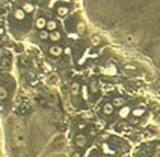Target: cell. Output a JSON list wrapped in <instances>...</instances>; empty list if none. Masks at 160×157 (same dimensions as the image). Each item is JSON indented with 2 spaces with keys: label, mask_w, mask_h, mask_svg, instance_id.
I'll list each match as a JSON object with an SVG mask.
<instances>
[{
  "label": "cell",
  "mask_w": 160,
  "mask_h": 157,
  "mask_svg": "<svg viewBox=\"0 0 160 157\" xmlns=\"http://www.w3.org/2000/svg\"><path fill=\"white\" fill-rule=\"evenodd\" d=\"M74 145L77 147V148H85L86 145H88V136L85 134V133H77L76 134V138H74Z\"/></svg>",
  "instance_id": "6da1fadb"
},
{
  "label": "cell",
  "mask_w": 160,
  "mask_h": 157,
  "mask_svg": "<svg viewBox=\"0 0 160 157\" xmlns=\"http://www.w3.org/2000/svg\"><path fill=\"white\" fill-rule=\"evenodd\" d=\"M101 112L104 115H112L113 112H115V106H113V103L112 101H106V103H103L101 104Z\"/></svg>",
  "instance_id": "7a4b0ae2"
},
{
  "label": "cell",
  "mask_w": 160,
  "mask_h": 157,
  "mask_svg": "<svg viewBox=\"0 0 160 157\" xmlns=\"http://www.w3.org/2000/svg\"><path fill=\"white\" fill-rule=\"evenodd\" d=\"M48 53H50L52 56H54V58H59V56H61V54L63 53L62 45H59V44H53V45H50Z\"/></svg>",
  "instance_id": "3957f363"
},
{
  "label": "cell",
  "mask_w": 160,
  "mask_h": 157,
  "mask_svg": "<svg viewBox=\"0 0 160 157\" xmlns=\"http://www.w3.org/2000/svg\"><path fill=\"white\" fill-rule=\"evenodd\" d=\"M132 110H133V109H132V107H130V106H122V107H119V110H118V116H119V118H122V119H124V118H128V115H132Z\"/></svg>",
  "instance_id": "277c9868"
},
{
  "label": "cell",
  "mask_w": 160,
  "mask_h": 157,
  "mask_svg": "<svg viewBox=\"0 0 160 157\" xmlns=\"http://www.w3.org/2000/svg\"><path fill=\"white\" fill-rule=\"evenodd\" d=\"M26 12H24V9L23 8H15L14 9V18L18 20V21H23L24 18H26Z\"/></svg>",
  "instance_id": "5b68a950"
},
{
  "label": "cell",
  "mask_w": 160,
  "mask_h": 157,
  "mask_svg": "<svg viewBox=\"0 0 160 157\" xmlns=\"http://www.w3.org/2000/svg\"><path fill=\"white\" fill-rule=\"evenodd\" d=\"M145 107L143 106H138V107H134L133 110H132V116H134V118H141V116H143L145 115Z\"/></svg>",
  "instance_id": "8992f818"
},
{
  "label": "cell",
  "mask_w": 160,
  "mask_h": 157,
  "mask_svg": "<svg viewBox=\"0 0 160 157\" xmlns=\"http://www.w3.org/2000/svg\"><path fill=\"white\" fill-rule=\"evenodd\" d=\"M47 21H48V20H45L44 17H38L35 21L36 29H38V30H44L45 27H47Z\"/></svg>",
  "instance_id": "52a82bcc"
},
{
  "label": "cell",
  "mask_w": 160,
  "mask_h": 157,
  "mask_svg": "<svg viewBox=\"0 0 160 157\" xmlns=\"http://www.w3.org/2000/svg\"><path fill=\"white\" fill-rule=\"evenodd\" d=\"M80 92H82V86H80V83L79 82H72L71 83V95L77 97V95H80Z\"/></svg>",
  "instance_id": "ba28073f"
},
{
  "label": "cell",
  "mask_w": 160,
  "mask_h": 157,
  "mask_svg": "<svg viewBox=\"0 0 160 157\" xmlns=\"http://www.w3.org/2000/svg\"><path fill=\"white\" fill-rule=\"evenodd\" d=\"M62 39V33L59 30H54V32H50V41L53 44H58Z\"/></svg>",
  "instance_id": "9c48e42d"
},
{
  "label": "cell",
  "mask_w": 160,
  "mask_h": 157,
  "mask_svg": "<svg viewBox=\"0 0 160 157\" xmlns=\"http://www.w3.org/2000/svg\"><path fill=\"white\" fill-rule=\"evenodd\" d=\"M68 12H70L68 6H63V5H61V6H58V8H56V14H58L59 17H67V15H68Z\"/></svg>",
  "instance_id": "30bf717a"
},
{
  "label": "cell",
  "mask_w": 160,
  "mask_h": 157,
  "mask_svg": "<svg viewBox=\"0 0 160 157\" xmlns=\"http://www.w3.org/2000/svg\"><path fill=\"white\" fill-rule=\"evenodd\" d=\"M76 32H77L79 35H83V33L86 32V24H85L82 20H79V21L76 23Z\"/></svg>",
  "instance_id": "8fae6325"
},
{
  "label": "cell",
  "mask_w": 160,
  "mask_h": 157,
  "mask_svg": "<svg viewBox=\"0 0 160 157\" xmlns=\"http://www.w3.org/2000/svg\"><path fill=\"white\" fill-rule=\"evenodd\" d=\"M45 29H47L48 32H54V30H58V21H56V20H48Z\"/></svg>",
  "instance_id": "7c38bea8"
},
{
  "label": "cell",
  "mask_w": 160,
  "mask_h": 157,
  "mask_svg": "<svg viewBox=\"0 0 160 157\" xmlns=\"http://www.w3.org/2000/svg\"><path fill=\"white\" fill-rule=\"evenodd\" d=\"M112 103H113V106H115V107H118V109H119V107L125 106V100L122 98V97H115V98L112 100Z\"/></svg>",
  "instance_id": "4fadbf2b"
},
{
  "label": "cell",
  "mask_w": 160,
  "mask_h": 157,
  "mask_svg": "<svg viewBox=\"0 0 160 157\" xmlns=\"http://www.w3.org/2000/svg\"><path fill=\"white\" fill-rule=\"evenodd\" d=\"M23 9H24V12H26V14H32V12H33V9H35V6H33V3H32V2H24V3H23Z\"/></svg>",
  "instance_id": "5bb4252c"
},
{
  "label": "cell",
  "mask_w": 160,
  "mask_h": 157,
  "mask_svg": "<svg viewBox=\"0 0 160 157\" xmlns=\"http://www.w3.org/2000/svg\"><path fill=\"white\" fill-rule=\"evenodd\" d=\"M39 39H42V41H45V39H50V32L47 30V29H44V30H39Z\"/></svg>",
  "instance_id": "9a60e30c"
},
{
  "label": "cell",
  "mask_w": 160,
  "mask_h": 157,
  "mask_svg": "<svg viewBox=\"0 0 160 157\" xmlns=\"http://www.w3.org/2000/svg\"><path fill=\"white\" fill-rule=\"evenodd\" d=\"M89 91H91V94H97L98 92V83L95 80H92V82L89 83Z\"/></svg>",
  "instance_id": "2e32d148"
},
{
  "label": "cell",
  "mask_w": 160,
  "mask_h": 157,
  "mask_svg": "<svg viewBox=\"0 0 160 157\" xmlns=\"http://www.w3.org/2000/svg\"><path fill=\"white\" fill-rule=\"evenodd\" d=\"M100 44H101V38H100L98 35H94L92 38H91V45H92V47H97V45H100Z\"/></svg>",
  "instance_id": "e0dca14e"
},
{
  "label": "cell",
  "mask_w": 160,
  "mask_h": 157,
  "mask_svg": "<svg viewBox=\"0 0 160 157\" xmlns=\"http://www.w3.org/2000/svg\"><path fill=\"white\" fill-rule=\"evenodd\" d=\"M80 94L83 95V98H85V100H89V94H91V91H89V88L82 86V92H80Z\"/></svg>",
  "instance_id": "ac0fdd59"
},
{
  "label": "cell",
  "mask_w": 160,
  "mask_h": 157,
  "mask_svg": "<svg viewBox=\"0 0 160 157\" xmlns=\"http://www.w3.org/2000/svg\"><path fill=\"white\" fill-rule=\"evenodd\" d=\"M8 97V91L5 86H0V100H5Z\"/></svg>",
  "instance_id": "d6986e66"
},
{
  "label": "cell",
  "mask_w": 160,
  "mask_h": 157,
  "mask_svg": "<svg viewBox=\"0 0 160 157\" xmlns=\"http://www.w3.org/2000/svg\"><path fill=\"white\" fill-rule=\"evenodd\" d=\"M101 149H103V153H107V154H115V151L109 148V145H106V144H104V145L101 147Z\"/></svg>",
  "instance_id": "ffe728a7"
},
{
  "label": "cell",
  "mask_w": 160,
  "mask_h": 157,
  "mask_svg": "<svg viewBox=\"0 0 160 157\" xmlns=\"http://www.w3.org/2000/svg\"><path fill=\"white\" fill-rule=\"evenodd\" d=\"M68 38H71V39L76 41V39H79L80 38V35L77 33V32H68Z\"/></svg>",
  "instance_id": "44dd1931"
},
{
  "label": "cell",
  "mask_w": 160,
  "mask_h": 157,
  "mask_svg": "<svg viewBox=\"0 0 160 157\" xmlns=\"http://www.w3.org/2000/svg\"><path fill=\"white\" fill-rule=\"evenodd\" d=\"M86 127H88V125H86V122H85V121H80L79 124H77V129H79L80 131H82V130H85Z\"/></svg>",
  "instance_id": "7402d4cb"
},
{
  "label": "cell",
  "mask_w": 160,
  "mask_h": 157,
  "mask_svg": "<svg viewBox=\"0 0 160 157\" xmlns=\"http://www.w3.org/2000/svg\"><path fill=\"white\" fill-rule=\"evenodd\" d=\"M63 53H65L67 56H70V54H71V47H65V48H63Z\"/></svg>",
  "instance_id": "603a6c76"
},
{
  "label": "cell",
  "mask_w": 160,
  "mask_h": 157,
  "mask_svg": "<svg viewBox=\"0 0 160 157\" xmlns=\"http://www.w3.org/2000/svg\"><path fill=\"white\" fill-rule=\"evenodd\" d=\"M58 82V76H52L50 77V83H56Z\"/></svg>",
  "instance_id": "cb8c5ba5"
},
{
  "label": "cell",
  "mask_w": 160,
  "mask_h": 157,
  "mask_svg": "<svg viewBox=\"0 0 160 157\" xmlns=\"http://www.w3.org/2000/svg\"><path fill=\"white\" fill-rule=\"evenodd\" d=\"M125 70L133 71V70H136V67H133V65H125Z\"/></svg>",
  "instance_id": "d4e9b609"
},
{
  "label": "cell",
  "mask_w": 160,
  "mask_h": 157,
  "mask_svg": "<svg viewBox=\"0 0 160 157\" xmlns=\"http://www.w3.org/2000/svg\"><path fill=\"white\" fill-rule=\"evenodd\" d=\"M3 33H5V30H3V27H0V36L3 35Z\"/></svg>",
  "instance_id": "484cf974"
},
{
  "label": "cell",
  "mask_w": 160,
  "mask_h": 157,
  "mask_svg": "<svg viewBox=\"0 0 160 157\" xmlns=\"http://www.w3.org/2000/svg\"><path fill=\"white\" fill-rule=\"evenodd\" d=\"M9 2H12V3H14V2H17V0H9Z\"/></svg>",
  "instance_id": "4316f807"
},
{
  "label": "cell",
  "mask_w": 160,
  "mask_h": 157,
  "mask_svg": "<svg viewBox=\"0 0 160 157\" xmlns=\"http://www.w3.org/2000/svg\"><path fill=\"white\" fill-rule=\"evenodd\" d=\"M0 45H2V39H0Z\"/></svg>",
  "instance_id": "83f0119b"
}]
</instances>
